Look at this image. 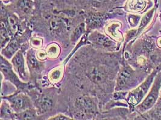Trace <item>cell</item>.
<instances>
[{
  "label": "cell",
  "mask_w": 161,
  "mask_h": 120,
  "mask_svg": "<svg viewBox=\"0 0 161 120\" xmlns=\"http://www.w3.org/2000/svg\"><path fill=\"white\" fill-rule=\"evenodd\" d=\"M103 21V15L97 14V15H91L89 17L88 23L89 26L91 28H95L97 27H99Z\"/></svg>",
  "instance_id": "cell-13"
},
{
  "label": "cell",
  "mask_w": 161,
  "mask_h": 120,
  "mask_svg": "<svg viewBox=\"0 0 161 120\" xmlns=\"http://www.w3.org/2000/svg\"><path fill=\"white\" fill-rule=\"evenodd\" d=\"M32 44L33 45V46L35 47H40L41 46L42 43H42V41L41 40H39V39H37V38H35V39H33L32 41Z\"/></svg>",
  "instance_id": "cell-23"
},
{
  "label": "cell",
  "mask_w": 161,
  "mask_h": 120,
  "mask_svg": "<svg viewBox=\"0 0 161 120\" xmlns=\"http://www.w3.org/2000/svg\"><path fill=\"white\" fill-rule=\"evenodd\" d=\"M153 10L150 11L148 13H147L146 15L144 16V17L143 18L141 23V25L139 27V29H142L146 25H147V23L148 22V21H150V18L152 17V15L153 14Z\"/></svg>",
  "instance_id": "cell-18"
},
{
  "label": "cell",
  "mask_w": 161,
  "mask_h": 120,
  "mask_svg": "<svg viewBox=\"0 0 161 120\" xmlns=\"http://www.w3.org/2000/svg\"><path fill=\"white\" fill-rule=\"evenodd\" d=\"M12 63L18 74L23 79L25 78L26 76L25 70V62L21 51H19L15 53L12 59Z\"/></svg>",
  "instance_id": "cell-4"
},
{
  "label": "cell",
  "mask_w": 161,
  "mask_h": 120,
  "mask_svg": "<svg viewBox=\"0 0 161 120\" xmlns=\"http://www.w3.org/2000/svg\"><path fill=\"white\" fill-rule=\"evenodd\" d=\"M133 72L130 68H125L118 76L117 87L119 88H123L129 83L132 78Z\"/></svg>",
  "instance_id": "cell-6"
},
{
  "label": "cell",
  "mask_w": 161,
  "mask_h": 120,
  "mask_svg": "<svg viewBox=\"0 0 161 120\" xmlns=\"http://www.w3.org/2000/svg\"><path fill=\"white\" fill-rule=\"evenodd\" d=\"M84 32V24H80L77 28H76L74 31L72 36H71V40L72 42H76L79 38H80L81 36L83 34Z\"/></svg>",
  "instance_id": "cell-17"
},
{
  "label": "cell",
  "mask_w": 161,
  "mask_h": 120,
  "mask_svg": "<svg viewBox=\"0 0 161 120\" xmlns=\"http://www.w3.org/2000/svg\"><path fill=\"white\" fill-rule=\"evenodd\" d=\"M59 48L56 46H51L48 48V54L51 57H56L59 54Z\"/></svg>",
  "instance_id": "cell-19"
},
{
  "label": "cell",
  "mask_w": 161,
  "mask_h": 120,
  "mask_svg": "<svg viewBox=\"0 0 161 120\" xmlns=\"http://www.w3.org/2000/svg\"><path fill=\"white\" fill-rule=\"evenodd\" d=\"M18 43L16 40L11 41L2 52L3 54L8 58H10L14 55L18 49Z\"/></svg>",
  "instance_id": "cell-11"
},
{
  "label": "cell",
  "mask_w": 161,
  "mask_h": 120,
  "mask_svg": "<svg viewBox=\"0 0 161 120\" xmlns=\"http://www.w3.org/2000/svg\"><path fill=\"white\" fill-rule=\"evenodd\" d=\"M18 6L22 12L29 13L33 8L34 3L32 0H19Z\"/></svg>",
  "instance_id": "cell-12"
},
{
  "label": "cell",
  "mask_w": 161,
  "mask_h": 120,
  "mask_svg": "<svg viewBox=\"0 0 161 120\" xmlns=\"http://www.w3.org/2000/svg\"><path fill=\"white\" fill-rule=\"evenodd\" d=\"M0 36H1V45L3 48L5 45L10 41V36L8 31L6 27V24L3 21L1 23V29H0Z\"/></svg>",
  "instance_id": "cell-14"
},
{
  "label": "cell",
  "mask_w": 161,
  "mask_h": 120,
  "mask_svg": "<svg viewBox=\"0 0 161 120\" xmlns=\"http://www.w3.org/2000/svg\"><path fill=\"white\" fill-rule=\"evenodd\" d=\"M27 61L29 64V66L31 68V70H35V71H38L40 68V63L37 60L35 55L32 51H30L28 53L27 56Z\"/></svg>",
  "instance_id": "cell-16"
},
{
  "label": "cell",
  "mask_w": 161,
  "mask_h": 120,
  "mask_svg": "<svg viewBox=\"0 0 161 120\" xmlns=\"http://www.w3.org/2000/svg\"><path fill=\"white\" fill-rule=\"evenodd\" d=\"M91 1H92L93 2H98V3H99V2H103L104 0H91Z\"/></svg>",
  "instance_id": "cell-25"
},
{
  "label": "cell",
  "mask_w": 161,
  "mask_h": 120,
  "mask_svg": "<svg viewBox=\"0 0 161 120\" xmlns=\"http://www.w3.org/2000/svg\"><path fill=\"white\" fill-rule=\"evenodd\" d=\"M77 106L85 112H93L95 110V105L88 97H81L77 100Z\"/></svg>",
  "instance_id": "cell-7"
},
{
  "label": "cell",
  "mask_w": 161,
  "mask_h": 120,
  "mask_svg": "<svg viewBox=\"0 0 161 120\" xmlns=\"http://www.w3.org/2000/svg\"><path fill=\"white\" fill-rule=\"evenodd\" d=\"M8 28L12 34H15L18 30V21L16 16L14 15H9L8 18Z\"/></svg>",
  "instance_id": "cell-15"
},
{
  "label": "cell",
  "mask_w": 161,
  "mask_h": 120,
  "mask_svg": "<svg viewBox=\"0 0 161 120\" xmlns=\"http://www.w3.org/2000/svg\"><path fill=\"white\" fill-rule=\"evenodd\" d=\"M150 78H148L146 81V82L140 86L138 88L133 91L132 93L130 94L129 100L131 101L133 104H137L139 101L143 98L144 94L147 91V88H148L150 85Z\"/></svg>",
  "instance_id": "cell-3"
},
{
  "label": "cell",
  "mask_w": 161,
  "mask_h": 120,
  "mask_svg": "<svg viewBox=\"0 0 161 120\" xmlns=\"http://www.w3.org/2000/svg\"><path fill=\"white\" fill-rule=\"evenodd\" d=\"M89 75L92 81L97 83L103 82L106 78V74L103 69L97 67L94 68L91 70Z\"/></svg>",
  "instance_id": "cell-8"
},
{
  "label": "cell",
  "mask_w": 161,
  "mask_h": 120,
  "mask_svg": "<svg viewBox=\"0 0 161 120\" xmlns=\"http://www.w3.org/2000/svg\"><path fill=\"white\" fill-rule=\"evenodd\" d=\"M37 57L39 60H45L47 57V54L45 52H44L43 51H41L37 53Z\"/></svg>",
  "instance_id": "cell-22"
},
{
  "label": "cell",
  "mask_w": 161,
  "mask_h": 120,
  "mask_svg": "<svg viewBox=\"0 0 161 120\" xmlns=\"http://www.w3.org/2000/svg\"><path fill=\"white\" fill-rule=\"evenodd\" d=\"M24 115H22V118L24 119H31L34 117V114L30 111H25V112L23 113Z\"/></svg>",
  "instance_id": "cell-21"
},
{
  "label": "cell",
  "mask_w": 161,
  "mask_h": 120,
  "mask_svg": "<svg viewBox=\"0 0 161 120\" xmlns=\"http://www.w3.org/2000/svg\"><path fill=\"white\" fill-rule=\"evenodd\" d=\"M53 106V101L51 98L47 96H43L40 98L38 103V107L42 112L50 110Z\"/></svg>",
  "instance_id": "cell-10"
},
{
  "label": "cell",
  "mask_w": 161,
  "mask_h": 120,
  "mask_svg": "<svg viewBox=\"0 0 161 120\" xmlns=\"http://www.w3.org/2000/svg\"><path fill=\"white\" fill-rule=\"evenodd\" d=\"M10 102L16 111H25L30 106L29 100L22 94H18L10 98Z\"/></svg>",
  "instance_id": "cell-2"
},
{
  "label": "cell",
  "mask_w": 161,
  "mask_h": 120,
  "mask_svg": "<svg viewBox=\"0 0 161 120\" xmlns=\"http://www.w3.org/2000/svg\"><path fill=\"white\" fill-rule=\"evenodd\" d=\"M60 76H61V72L59 70H56L52 72L51 75V78L53 80L56 81V80L59 79Z\"/></svg>",
  "instance_id": "cell-20"
},
{
  "label": "cell",
  "mask_w": 161,
  "mask_h": 120,
  "mask_svg": "<svg viewBox=\"0 0 161 120\" xmlns=\"http://www.w3.org/2000/svg\"><path fill=\"white\" fill-rule=\"evenodd\" d=\"M146 3V0H129L127 8L130 11L139 12L145 8Z\"/></svg>",
  "instance_id": "cell-9"
},
{
  "label": "cell",
  "mask_w": 161,
  "mask_h": 120,
  "mask_svg": "<svg viewBox=\"0 0 161 120\" xmlns=\"http://www.w3.org/2000/svg\"><path fill=\"white\" fill-rule=\"evenodd\" d=\"M89 38L96 44L102 46L104 48H113L115 46V43L112 42L109 38L104 35L98 33V32H94L92 34Z\"/></svg>",
  "instance_id": "cell-5"
},
{
  "label": "cell",
  "mask_w": 161,
  "mask_h": 120,
  "mask_svg": "<svg viewBox=\"0 0 161 120\" xmlns=\"http://www.w3.org/2000/svg\"><path fill=\"white\" fill-rule=\"evenodd\" d=\"M53 120H70V118H69L68 117H67L65 115H59L56 117H54V118H51Z\"/></svg>",
  "instance_id": "cell-24"
},
{
  "label": "cell",
  "mask_w": 161,
  "mask_h": 120,
  "mask_svg": "<svg viewBox=\"0 0 161 120\" xmlns=\"http://www.w3.org/2000/svg\"><path fill=\"white\" fill-rule=\"evenodd\" d=\"M161 81L159 79H158L157 81L154 83L150 92L148 94L143 102L138 106V108L141 112H144L149 109L153 106V105L156 102L157 98L159 96V92L160 90Z\"/></svg>",
  "instance_id": "cell-1"
}]
</instances>
